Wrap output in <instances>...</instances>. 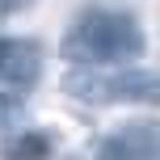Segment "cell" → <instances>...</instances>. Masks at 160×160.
Returning a JSON list of instances; mask_svg holds the SVG:
<instances>
[{"label": "cell", "instance_id": "cell-7", "mask_svg": "<svg viewBox=\"0 0 160 160\" xmlns=\"http://www.w3.org/2000/svg\"><path fill=\"white\" fill-rule=\"evenodd\" d=\"M25 0H0V17H8V13H17Z\"/></svg>", "mask_w": 160, "mask_h": 160}, {"label": "cell", "instance_id": "cell-1", "mask_svg": "<svg viewBox=\"0 0 160 160\" xmlns=\"http://www.w3.org/2000/svg\"><path fill=\"white\" fill-rule=\"evenodd\" d=\"M148 51L143 25L122 8H88L72 21V30L59 42V55L68 63H93V68H114V63H135Z\"/></svg>", "mask_w": 160, "mask_h": 160}, {"label": "cell", "instance_id": "cell-5", "mask_svg": "<svg viewBox=\"0 0 160 160\" xmlns=\"http://www.w3.org/2000/svg\"><path fill=\"white\" fill-rule=\"evenodd\" d=\"M47 156H55V139L47 131H21V139L8 148V160H47Z\"/></svg>", "mask_w": 160, "mask_h": 160}, {"label": "cell", "instance_id": "cell-3", "mask_svg": "<svg viewBox=\"0 0 160 160\" xmlns=\"http://www.w3.org/2000/svg\"><path fill=\"white\" fill-rule=\"evenodd\" d=\"M0 80L13 88H34L42 80V47L30 38H0Z\"/></svg>", "mask_w": 160, "mask_h": 160}, {"label": "cell", "instance_id": "cell-4", "mask_svg": "<svg viewBox=\"0 0 160 160\" xmlns=\"http://www.w3.org/2000/svg\"><path fill=\"white\" fill-rule=\"evenodd\" d=\"M148 156H156V131L122 127V131H114L101 143V156L97 160H148Z\"/></svg>", "mask_w": 160, "mask_h": 160}, {"label": "cell", "instance_id": "cell-2", "mask_svg": "<svg viewBox=\"0 0 160 160\" xmlns=\"http://www.w3.org/2000/svg\"><path fill=\"white\" fill-rule=\"evenodd\" d=\"M63 93L88 105H148L160 110V72L143 68H122V72H101L93 63H76L63 76Z\"/></svg>", "mask_w": 160, "mask_h": 160}, {"label": "cell", "instance_id": "cell-6", "mask_svg": "<svg viewBox=\"0 0 160 160\" xmlns=\"http://www.w3.org/2000/svg\"><path fill=\"white\" fill-rule=\"evenodd\" d=\"M8 122H13V97H8V93H0V131H4Z\"/></svg>", "mask_w": 160, "mask_h": 160}]
</instances>
